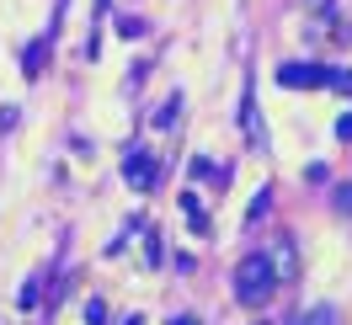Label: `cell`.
<instances>
[{
    "mask_svg": "<svg viewBox=\"0 0 352 325\" xmlns=\"http://www.w3.org/2000/svg\"><path fill=\"white\" fill-rule=\"evenodd\" d=\"M272 288H278L272 256L251 251V256H245L241 267H235V299H241V304H267V299H272Z\"/></svg>",
    "mask_w": 352,
    "mask_h": 325,
    "instance_id": "6da1fadb",
    "label": "cell"
},
{
    "mask_svg": "<svg viewBox=\"0 0 352 325\" xmlns=\"http://www.w3.org/2000/svg\"><path fill=\"white\" fill-rule=\"evenodd\" d=\"M336 69H320V65H283L278 69V86L288 91H315V86H331Z\"/></svg>",
    "mask_w": 352,
    "mask_h": 325,
    "instance_id": "7a4b0ae2",
    "label": "cell"
},
{
    "mask_svg": "<svg viewBox=\"0 0 352 325\" xmlns=\"http://www.w3.org/2000/svg\"><path fill=\"white\" fill-rule=\"evenodd\" d=\"M150 166H155L150 155H144V150H133V155H129V166H123V181L144 192V187H150V181H155V171H150Z\"/></svg>",
    "mask_w": 352,
    "mask_h": 325,
    "instance_id": "3957f363",
    "label": "cell"
},
{
    "mask_svg": "<svg viewBox=\"0 0 352 325\" xmlns=\"http://www.w3.org/2000/svg\"><path fill=\"white\" fill-rule=\"evenodd\" d=\"M241 128H245V139H251V144H256V150H262V144H267V128H262V112H256V96H251V91H245V107H241Z\"/></svg>",
    "mask_w": 352,
    "mask_h": 325,
    "instance_id": "277c9868",
    "label": "cell"
},
{
    "mask_svg": "<svg viewBox=\"0 0 352 325\" xmlns=\"http://www.w3.org/2000/svg\"><path fill=\"white\" fill-rule=\"evenodd\" d=\"M331 208L352 218V181H342V187H331Z\"/></svg>",
    "mask_w": 352,
    "mask_h": 325,
    "instance_id": "5b68a950",
    "label": "cell"
},
{
    "mask_svg": "<svg viewBox=\"0 0 352 325\" xmlns=\"http://www.w3.org/2000/svg\"><path fill=\"white\" fill-rule=\"evenodd\" d=\"M86 325H107V304H102V299L86 304Z\"/></svg>",
    "mask_w": 352,
    "mask_h": 325,
    "instance_id": "8992f818",
    "label": "cell"
},
{
    "mask_svg": "<svg viewBox=\"0 0 352 325\" xmlns=\"http://www.w3.org/2000/svg\"><path fill=\"white\" fill-rule=\"evenodd\" d=\"M171 117H176V102H166V107L155 112V128H171Z\"/></svg>",
    "mask_w": 352,
    "mask_h": 325,
    "instance_id": "52a82bcc",
    "label": "cell"
},
{
    "mask_svg": "<svg viewBox=\"0 0 352 325\" xmlns=\"http://www.w3.org/2000/svg\"><path fill=\"white\" fill-rule=\"evenodd\" d=\"M331 86L342 91V96H352V69H336V80H331Z\"/></svg>",
    "mask_w": 352,
    "mask_h": 325,
    "instance_id": "ba28073f",
    "label": "cell"
},
{
    "mask_svg": "<svg viewBox=\"0 0 352 325\" xmlns=\"http://www.w3.org/2000/svg\"><path fill=\"white\" fill-rule=\"evenodd\" d=\"M336 139H342V144L352 139V112H342V117H336Z\"/></svg>",
    "mask_w": 352,
    "mask_h": 325,
    "instance_id": "9c48e42d",
    "label": "cell"
},
{
    "mask_svg": "<svg viewBox=\"0 0 352 325\" xmlns=\"http://www.w3.org/2000/svg\"><path fill=\"white\" fill-rule=\"evenodd\" d=\"M267 203H272V192H256V203H251V214H245V218H262V214H267Z\"/></svg>",
    "mask_w": 352,
    "mask_h": 325,
    "instance_id": "30bf717a",
    "label": "cell"
},
{
    "mask_svg": "<svg viewBox=\"0 0 352 325\" xmlns=\"http://www.w3.org/2000/svg\"><path fill=\"white\" fill-rule=\"evenodd\" d=\"M16 128V107H0V133H11Z\"/></svg>",
    "mask_w": 352,
    "mask_h": 325,
    "instance_id": "8fae6325",
    "label": "cell"
},
{
    "mask_svg": "<svg viewBox=\"0 0 352 325\" xmlns=\"http://www.w3.org/2000/svg\"><path fill=\"white\" fill-rule=\"evenodd\" d=\"M299 325H331V309H315L309 320H299Z\"/></svg>",
    "mask_w": 352,
    "mask_h": 325,
    "instance_id": "7c38bea8",
    "label": "cell"
},
{
    "mask_svg": "<svg viewBox=\"0 0 352 325\" xmlns=\"http://www.w3.org/2000/svg\"><path fill=\"white\" fill-rule=\"evenodd\" d=\"M171 325H198V320H187V315H176V320H171Z\"/></svg>",
    "mask_w": 352,
    "mask_h": 325,
    "instance_id": "4fadbf2b",
    "label": "cell"
}]
</instances>
